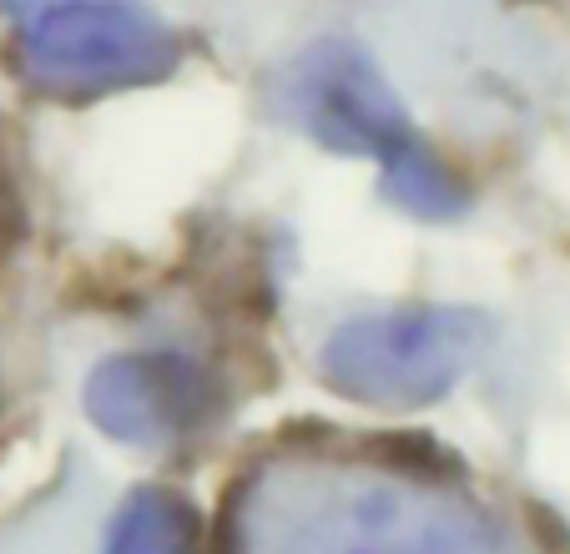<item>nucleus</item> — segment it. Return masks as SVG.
Returning a JSON list of instances; mask_svg holds the SVG:
<instances>
[{
  "instance_id": "nucleus-1",
  "label": "nucleus",
  "mask_w": 570,
  "mask_h": 554,
  "mask_svg": "<svg viewBox=\"0 0 570 554\" xmlns=\"http://www.w3.org/2000/svg\"><path fill=\"white\" fill-rule=\"evenodd\" d=\"M233 554H525V544L440 479L303 454L273 458L237 489Z\"/></svg>"
},
{
  "instance_id": "nucleus-2",
  "label": "nucleus",
  "mask_w": 570,
  "mask_h": 554,
  "mask_svg": "<svg viewBox=\"0 0 570 554\" xmlns=\"http://www.w3.org/2000/svg\"><path fill=\"white\" fill-rule=\"evenodd\" d=\"M278 107L318 147L344 157H374L384 167V197L420 222H454L470 207L464 181L424 147L399 91L374 56L344 36H323L288 61Z\"/></svg>"
},
{
  "instance_id": "nucleus-3",
  "label": "nucleus",
  "mask_w": 570,
  "mask_h": 554,
  "mask_svg": "<svg viewBox=\"0 0 570 554\" xmlns=\"http://www.w3.org/2000/svg\"><path fill=\"white\" fill-rule=\"evenodd\" d=\"M490 343V318L460 303L358 313L323 343V384L368 408H424L444 398Z\"/></svg>"
},
{
  "instance_id": "nucleus-4",
  "label": "nucleus",
  "mask_w": 570,
  "mask_h": 554,
  "mask_svg": "<svg viewBox=\"0 0 570 554\" xmlns=\"http://www.w3.org/2000/svg\"><path fill=\"white\" fill-rule=\"evenodd\" d=\"M183 41L141 0H56L16 36V71L26 86L66 101H97L177 71Z\"/></svg>"
},
{
  "instance_id": "nucleus-5",
  "label": "nucleus",
  "mask_w": 570,
  "mask_h": 554,
  "mask_svg": "<svg viewBox=\"0 0 570 554\" xmlns=\"http://www.w3.org/2000/svg\"><path fill=\"white\" fill-rule=\"evenodd\" d=\"M87 414L131 448H177L223 414V388L187 353H111L87 378Z\"/></svg>"
},
{
  "instance_id": "nucleus-6",
  "label": "nucleus",
  "mask_w": 570,
  "mask_h": 554,
  "mask_svg": "<svg viewBox=\"0 0 570 554\" xmlns=\"http://www.w3.org/2000/svg\"><path fill=\"white\" fill-rule=\"evenodd\" d=\"M107 554H203V520L173 489H137L107 530Z\"/></svg>"
}]
</instances>
